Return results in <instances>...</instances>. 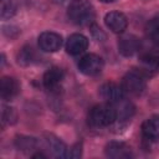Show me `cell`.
<instances>
[{
	"instance_id": "21",
	"label": "cell",
	"mask_w": 159,
	"mask_h": 159,
	"mask_svg": "<svg viewBox=\"0 0 159 159\" xmlns=\"http://www.w3.org/2000/svg\"><path fill=\"white\" fill-rule=\"evenodd\" d=\"M17 9L16 0H1V19L6 20L15 15Z\"/></svg>"
},
{
	"instance_id": "1",
	"label": "cell",
	"mask_w": 159,
	"mask_h": 159,
	"mask_svg": "<svg viewBox=\"0 0 159 159\" xmlns=\"http://www.w3.org/2000/svg\"><path fill=\"white\" fill-rule=\"evenodd\" d=\"M117 120V112L112 103L93 106L87 114V123L92 128H104Z\"/></svg>"
},
{
	"instance_id": "26",
	"label": "cell",
	"mask_w": 159,
	"mask_h": 159,
	"mask_svg": "<svg viewBox=\"0 0 159 159\" xmlns=\"http://www.w3.org/2000/svg\"><path fill=\"white\" fill-rule=\"evenodd\" d=\"M143 1H148V0H143Z\"/></svg>"
},
{
	"instance_id": "25",
	"label": "cell",
	"mask_w": 159,
	"mask_h": 159,
	"mask_svg": "<svg viewBox=\"0 0 159 159\" xmlns=\"http://www.w3.org/2000/svg\"><path fill=\"white\" fill-rule=\"evenodd\" d=\"M98 1H101V2H104V4H108V2H113L114 0H98Z\"/></svg>"
},
{
	"instance_id": "24",
	"label": "cell",
	"mask_w": 159,
	"mask_h": 159,
	"mask_svg": "<svg viewBox=\"0 0 159 159\" xmlns=\"http://www.w3.org/2000/svg\"><path fill=\"white\" fill-rule=\"evenodd\" d=\"M31 158H46V155L42 153H36V154H32Z\"/></svg>"
},
{
	"instance_id": "11",
	"label": "cell",
	"mask_w": 159,
	"mask_h": 159,
	"mask_svg": "<svg viewBox=\"0 0 159 159\" xmlns=\"http://www.w3.org/2000/svg\"><path fill=\"white\" fill-rule=\"evenodd\" d=\"M104 24L112 32L123 34L128 26V19L120 11H109L104 16Z\"/></svg>"
},
{
	"instance_id": "7",
	"label": "cell",
	"mask_w": 159,
	"mask_h": 159,
	"mask_svg": "<svg viewBox=\"0 0 159 159\" xmlns=\"http://www.w3.org/2000/svg\"><path fill=\"white\" fill-rule=\"evenodd\" d=\"M117 46H118V51L122 56L132 57L140 50L142 42H140V39L137 37L135 35L127 34V35H123L119 37Z\"/></svg>"
},
{
	"instance_id": "16",
	"label": "cell",
	"mask_w": 159,
	"mask_h": 159,
	"mask_svg": "<svg viewBox=\"0 0 159 159\" xmlns=\"http://www.w3.org/2000/svg\"><path fill=\"white\" fill-rule=\"evenodd\" d=\"M14 143H15V147L20 152H24V153L32 152L37 147V139L35 137L25 135V134H17V135H15Z\"/></svg>"
},
{
	"instance_id": "4",
	"label": "cell",
	"mask_w": 159,
	"mask_h": 159,
	"mask_svg": "<svg viewBox=\"0 0 159 159\" xmlns=\"http://www.w3.org/2000/svg\"><path fill=\"white\" fill-rule=\"evenodd\" d=\"M103 67H104L103 58L96 53H87L82 56L78 61V70L86 76H96L102 72Z\"/></svg>"
},
{
	"instance_id": "3",
	"label": "cell",
	"mask_w": 159,
	"mask_h": 159,
	"mask_svg": "<svg viewBox=\"0 0 159 159\" xmlns=\"http://www.w3.org/2000/svg\"><path fill=\"white\" fill-rule=\"evenodd\" d=\"M147 80L148 77L139 68H132L124 75L122 80V87L125 94L139 96L147 87Z\"/></svg>"
},
{
	"instance_id": "19",
	"label": "cell",
	"mask_w": 159,
	"mask_h": 159,
	"mask_svg": "<svg viewBox=\"0 0 159 159\" xmlns=\"http://www.w3.org/2000/svg\"><path fill=\"white\" fill-rule=\"evenodd\" d=\"M145 32H147L148 39L152 41V43L159 50V17L152 19L147 24Z\"/></svg>"
},
{
	"instance_id": "9",
	"label": "cell",
	"mask_w": 159,
	"mask_h": 159,
	"mask_svg": "<svg viewBox=\"0 0 159 159\" xmlns=\"http://www.w3.org/2000/svg\"><path fill=\"white\" fill-rule=\"evenodd\" d=\"M104 154L112 159H128L133 157L132 148L124 142H109L104 147Z\"/></svg>"
},
{
	"instance_id": "15",
	"label": "cell",
	"mask_w": 159,
	"mask_h": 159,
	"mask_svg": "<svg viewBox=\"0 0 159 159\" xmlns=\"http://www.w3.org/2000/svg\"><path fill=\"white\" fill-rule=\"evenodd\" d=\"M142 133L148 140H155L159 138V114H154L143 122Z\"/></svg>"
},
{
	"instance_id": "8",
	"label": "cell",
	"mask_w": 159,
	"mask_h": 159,
	"mask_svg": "<svg viewBox=\"0 0 159 159\" xmlns=\"http://www.w3.org/2000/svg\"><path fill=\"white\" fill-rule=\"evenodd\" d=\"M62 46V36L53 31H45L39 36V47L45 52H56Z\"/></svg>"
},
{
	"instance_id": "5",
	"label": "cell",
	"mask_w": 159,
	"mask_h": 159,
	"mask_svg": "<svg viewBox=\"0 0 159 159\" xmlns=\"http://www.w3.org/2000/svg\"><path fill=\"white\" fill-rule=\"evenodd\" d=\"M98 94L101 98L107 103H117L125 98V92L122 87V84H118L116 82H106L98 88Z\"/></svg>"
},
{
	"instance_id": "12",
	"label": "cell",
	"mask_w": 159,
	"mask_h": 159,
	"mask_svg": "<svg viewBox=\"0 0 159 159\" xmlns=\"http://www.w3.org/2000/svg\"><path fill=\"white\" fill-rule=\"evenodd\" d=\"M88 39L82 35V34H72L67 41H66V45H65V48H66V52L72 55V56H76V55H80V53H83L87 48H88Z\"/></svg>"
},
{
	"instance_id": "6",
	"label": "cell",
	"mask_w": 159,
	"mask_h": 159,
	"mask_svg": "<svg viewBox=\"0 0 159 159\" xmlns=\"http://www.w3.org/2000/svg\"><path fill=\"white\" fill-rule=\"evenodd\" d=\"M42 140L46 145V148L51 152V154L56 158H68V148L66 143L60 139L57 135L53 133H43L42 134Z\"/></svg>"
},
{
	"instance_id": "14",
	"label": "cell",
	"mask_w": 159,
	"mask_h": 159,
	"mask_svg": "<svg viewBox=\"0 0 159 159\" xmlns=\"http://www.w3.org/2000/svg\"><path fill=\"white\" fill-rule=\"evenodd\" d=\"M139 70L149 78L159 73V55L145 53L139 57Z\"/></svg>"
},
{
	"instance_id": "17",
	"label": "cell",
	"mask_w": 159,
	"mask_h": 159,
	"mask_svg": "<svg viewBox=\"0 0 159 159\" xmlns=\"http://www.w3.org/2000/svg\"><path fill=\"white\" fill-rule=\"evenodd\" d=\"M113 106H114L116 112H117V120H118V119H119V120L129 119V118L134 114V109H135L134 104H133L130 101L125 99V98H123L122 101L114 103Z\"/></svg>"
},
{
	"instance_id": "18",
	"label": "cell",
	"mask_w": 159,
	"mask_h": 159,
	"mask_svg": "<svg viewBox=\"0 0 159 159\" xmlns=\"http://www.w3.org/2000/svg\"><path fill=\"white\" fill-rule=\"evenodd\" d=\"M37 56L31 46H24L16 55V61L21 66H30L36 61Z\"/></svg>"
},
{
	"instance_id": "23",
	"label": "cell",
	"mask_w": 159,
	"mask_h": 159,
	"mask_svg": "<svg viewBox=\"0 0 159 159\" xmlns=\"http://www.w3.org/2000/svg\"><path fill=\"white\" fill-rule=\"evenodd\" d=\"M81 157H82V142H78L68 149V158L77 159V158H81Z\"/></svg>"
},
{
	"instance_id": "2",
	"label": "cell",
	"mask_w": 159,
	"mask_h": 159,
	"mask_svg": "<svg viewBox=\"0 0 159 159\" xmlns=\"http://www.w3.org/2000/svg\"><path fill=\"white\" fill-rule=\"evenodd\" d=\"M67 16L76 25H91L94 21L96 11L88 0H73L67 7Z\"/></svg>"
},
{
	"instance_id": "20",
	"label": "cell",
	"mask_w": 159,
	"mask_h": 159,
	"mask_svg": "<svg viewBox=\"0 0 159 159\" xmlns=\"http://www.w3.org/2000/svg\"><path fill=\"white\" fill-rule=\"evenodd\" d=\"M1 122L2 125H12L17 122V113L15 111V108L9 107V106H4L2 111H1Z\"/></svg>"
},
{
	"instance_id": "10",
	"label": "cell",
	"mask_w": 159,
	"mask_h": 159,
	"mask_svg": "<svg viewBox=\"0 0 159 159\" xmlns=\"http://www.w3.org/2000/svg\"><path fill=\"white\" fill-rule=\"evenodd\" d=\"M65 77V72L62 68L57 67V66H52L50 67L42 77V84L43 87L50 91V92H55L58 89V87L61 86L62 81Z\"/></svg>"
},
{
	"instance_id": "22",
	"label": "cell",
	"mask_w": 159,
	"mask_h": 159,
	"mask_svg": "<svg viewBox=\"0 0 159 159\" xmlns=\"http://www.w3.org/2000/svg\"><path fill=\"white\" fill-rule=\"evenodd\" d=\"M89 31H91V35L94 40H97V41H104L106 40V34L96 22H92L89 25Z\"/></svg>"
},
{
	"instance_id": "13",
	"label": "cell",
	"mask_w": 159,
	"mask_h": 159,
	"mask_svg": "<svg viewBox=\"0 0 159 159\" xmlns=\"http://www.w3.org/2000/svg\"><path fill=\"white\" fill-rule=\"evenodd\" d=\"M20 92V84L17 80L10 76H2L0 80V96L2 101L14 99Z\"/></svg>"
}]
</instances>
